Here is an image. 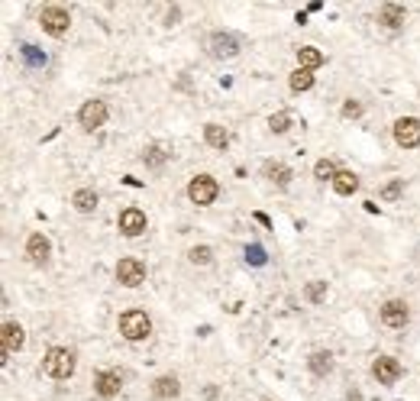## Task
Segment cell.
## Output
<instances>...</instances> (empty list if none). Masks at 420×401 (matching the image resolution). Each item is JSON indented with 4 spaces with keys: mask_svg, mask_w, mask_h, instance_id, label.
Returning <instances> with one entry per match:
<instances>
[{
    "mask_svg": "<svg viewBox=\"0 0 420 401\" xmlns=\"http://www.w3.org/2000/svg\"><path fill=\"white\" fill-rule=\"evenodd\" d=\"M42 372L49 376V379H72L74 372V353L65 347H52L42 359Z\"/></svg>",
    "mask_w": 420,
    "mask_h": 401,
    "instance_id": "obj_1",
    "label": "cell"
},
{
    "mask_svg": "<svg viewBox=\"0 0 420 401\" xmlns=\"http://www.w3.org/2000/svg\"><path fill=\"white\" fill-rule=\"evenodd\" d=\"M120 333H123L126 340H146L149 333H152V320H149L146 311H126V314H120Z\"/></svg>",
    "mask_w": 420,
    "mask_h": 401,
    "instance_id": "obj_2",
    "label": "cell"
},
{
    "mask_svg": "<svg viewBox=\"0 0 420 401\" xmlns=\"http://www.w3.org/2000/svg\"><path fill=\"white\" fill-rule=\"evenodd\" d=\"M217 194H220V185H217V178H210V175H198V178H191L188 198L194 200L198 207H207V204H213V200H217Z\"/></svg>",
    "mask_w": 420,
    "mask_h": 401,
    "instance_id": "obj_3",
    "label": "cell"
},
{
    "mask_svg": "<svg viewBox=\"0 0 420 401\" xmlns=\"http://www.w3.org/2000/svg\"><path fill=\"white\" fill-rule=\"evenodd\" d=\"M39 23H42V30L49 32V36H65V32H68L72 17H68V10H65V7H42Z\"/></svg>",
    "mask_w": 420,
    "mask_h": 401,
    "instance_id": "obj_4",
    "label": "cell"
},
{
    "mask_svg": "<svg viewBox=\"0 0 420 401\" xmlns=\"http://www.w3.org/2000/svg\"><path fill=\"white\" fill-rule=\"evenodd\" d=\"M395 143L401 149H417L420 146V120L417 116H401L395 123Z\"/></svg>",
    "mask_w": 420,
    "mask_h": 401,
    "instance_id": "obj_5",
    "label": "cell"
},
{
    "mask_svg": "<svg viewBox=\"0 0 420 401\" xmlns=\"http://www.w3.org/2000/svg\"><path fill=\"white\" fill-rule=\"evenodd\" d=\"M116 282L126 288H139L146 282V265L139 259H120L116 263Z\"/></svg>",
    "mask_w": 420,
    "mask_h": 401,
    "instance_id": "obj_6",
    "label": "cell"
},
{
    "mask_svg": "<svg viewBox=\"0 0 420 401\" xmlns=\"http://www.w3.org/2000/svg\"><path fill=\"white\" fill-rule=\"evenodd\" d=\"M78 120H81V127L87 133H94L107 123V104L104 101H84V107L78 110Z\"/></svg>",
    "mask_w": 420,
    "mask_h": 401,
    "instance_id": "obj_7",
    "label": "cell"
},
{
    "mask_svg": "<svg viewBox=\"0 0 420 401\" xmlns=\"http://www.w3.org/2000/svg\"><path fill=\"white\" fill-rule=\"evenodd\" d=\"M372 376H375L381 385H391V382L401 379V362L395 356H378L372 362Z\"/></svg>",
    "mask_w": 420,
    "mask_h": 401,
    "instance_id": "obj_8",
    "label": "cell"
},
{
    "mask_svg": "<svg viewBox=\"0 0 420 401\" xmlns=\"http://www.w3.org/2000/svg\"><path fill=\"white\" fill-rule=\"evenodd\" d=\"M94 389L101 398H116L120 395V389H123V376L114 369H104V372H97V379H94Z\"/></svg>",
    "mask_w": 420,
    "mask_h": 401,
    "instance_id": "obj_9",
    "label": "cell"
},
{
    "mask_svg": "<svg viewBox=\"0 0 420 401\" xmlns=\"http://www.w3.org/2000/svg\"><path fill=\"white\" fill-rule=\"evenodd\" d=\"M210 52L217 55V59H233V55L240 52V39L233 32H213L210 36Z\"/></svg>",
    "mask_w": 420,
    "mask_h": 401,
    "instance_id": "obj_10",
    "label": "cell"
},
{
    "mask_svg": "<svg viewBox=\"0 0 420 401\" xmlns=\"http://www.w3.org/2000/svg\"><path fill=\"white\" fill-rule=\"evenodd\" d=\"M120 233L123 236H139V233H146V214L139 211V207H126L120 214Z\"/></svg>",
    "mask_w": 420,
    "mask_h": 401,
    "instance_id": "obj_11",
    "label": "cell"
},
{
    "mask_svg": "<svg viewBox=\"0 0 420 401\" xmlns=\"http://www.w3.org/2000/svg\"><path fill=\"white\" fill-rule=\"evenodd\" d=\"M408 317H410V311L404 301H385V305H381V324H385V327H404Z\"/></svg>",
    "mask_w": 420,
    "mask_h": 401,
    "instance_id": "obj_12",
    "label": "cell"
},
{
    "mask_svg": "<svg viewBox=\"0 0 420 401\" xmlns=\"http://www.w3.org/2000/svg\"><path fill=\"white\" fill-rule=\"evenodd\" d=\"M0 343H3V353H17V349H23L26 337H23V327H20V324L7 320V324H3V330H0Z\"/></svg>",
    "mask_w": 420,
    "mask_h": 401,
    "instance_id": "obj_13",
    "label": "cell"
},
{
    "mask_svg": "<svg viewBox=\"0 0 420 401\" xmlns=\"http://www.w3.org/2000/svg\"><path fill=\"white\" fill-rule=\"evenodd\" d=\"M404 17H408V13H404L401 3H385V7L378 10V23H381L385 30H401V26H404Z\"/></svg>",
    "mask_w": 420,
    "mask_h": 401,
    "instance_id": "obj_14",
    "label": "cell"
},
{
    "mask_svg": "<svg viewBox=\"0 0 420 401\" xmlns=\"http://www.w3.org/2000/svg\"><path fill=\"white\" fill-rule=\"evenodd\" d=\"M49 249H52V246H49V240H45L42 233H32L30 240H26V256H30L32 263H45V259H49Z\"/></svg>",
    "mask_w": 420,
    "mask_h": 401,
    "instance_id": "obj_15",
    "label": "cell"
},
{
    "mask_svg": "<svg viewBox=\"0 0 420 401\" xmlns=\"http://www.w3.org/2000/svg\"><path fill=\"white\" fill-rule=\"evenodd\" d=\"M178 391H181V385L175 376H162V379L152 382V395L156 398H178Z\"/></svg>",
    "mask_w": 420,
    "mask_h": 401,
    "instance_id": "obj_16",
    "label": "cell"
},
{
    "mask_svg": "<svg viewBox=\"0 0 420 401\" xmlns=\"http://www.w3.org/2000/svg\"><path fill=\"white\" fill-rule=\"evenodd\" d=\"M297 62H301V68L314 72V68H320V65H324V52H320V49H314V45H301V49H297Z\"/></svg>",
    "mask_w": 420,
    "mask_h": 401,
    "instance_id": "obj_17",
    "label": "cell"
},
{
    "mask_svg": "<svg viewBox=\"0 0 420 401\" xmlns=\"http://www.w3.org/2000/svg\"><path fill=\"white\" fill-rule=\"evenodd\" d=\"M74 211H81V214H94L97 211V194L91 188H81V191H74Z\"/></svg>",
    "mask_w": 420,
    "mask_h": 401,
    "instance_id": "obj_18",
    "label": "cell"
},
{
    "mask_svg": "<svg viewBox=\"0 0 420 401\" xmlns=\"http://www.w3.org/2000/svg\"><path fill=\"white\" fill-rule=\"evenodd\" d=\"M356 188H359V175H353V172H339V175L333 178V191L336 194H343V198H349Z\"/></svg>",
    "mask_w": 420,
    "mask_h": 401,
    "instance_id": "obj_19",
    "label": "cell"
},
{
    "mask_svg": "<svg viewBox=\"0 0 420 401\" xmlns=\"http://www.w3.org/2000/svg\"><path fill=\"white\" fill-rule=\"evenodd\" d=\"M204 139H207L213 149H227V143H230V133L223 127H217V123H207L204 127Z\"/></svg>",
    "mask_w": 420,
    "mask_h": 401,
    "instance_id": "obj_20",
    "label": "cell"
},
{
    "mask_svg": "<svg viewBox=\"0 0 420 401\" xmlns=\"http://www.w3.org/2000/svg\"><path fill=\"white\" fill-rule=\"evenodd\" d=\"M307 366H311V372H314V376H326V372L333 369V356L320 349V353H314V356L307 359Z\"/></svg>",
    "mask_w": 420,
    "mask_h": 401,
    "instance_id": "obj_21",
    "label": "cell"
},
{
    "mask_svg": "<svg viewBox=\"0 0 420 401\" xmlns=\"http://www.w3.org/2000/svg\"><path fill=\"white\" fill-rule=\"evenodd\" d=\"M291 91H311L314 88V72H307V68H297V72H291Z\"/></svg>",
    "mask_w": 420,
    "mask_h": 401,
    "instance_id": "obj_22",
    "label": "cell"
},
{
    "mask_svg": "<svg viewBox=\"0 0 420 401\" xmlns=\"http://www.w3.org/2000/svg\"><path fill=\"white\" fill-rule=\"evenodd\" d=\"M165 158H168V149L165 146H149L146 152H143V162H146V165H152V169H162V165H165Z\"/></svg>",
    "mask_w": 420,
    "mask_h": 401,
    "instance_id": "obj_23",
    "label": "cell"
},
{
    "mask_svg": "<svg viewBox=\"0 0 420 401\" xmlns=\"http://www.w3.org/2000/svg\"><path fill=\"white\" fill-rule=\"evenodd\" d=\"M265 175H269L275 185H282V188L291 181V169H288V165H282V162H272V165L265 169Z\"/></svg>",
    "mask_w": 420,
    "mask_h": 401,
    "instance_id": "obj_24",
    "label": "cell"
},
{
    "mask_svg": "<svg viewBox=\"0 0 420 401\" xmlns=\"http://www.w3.org/2000/svg\"><path fill=\"white\" fill-rule=\"evenodd\" d=\"M288 127H291V114H288V110L269 116V130H272V133H288Z\"/></svg>",
    "mask_w": 420,
    "mask_h": 401,
    "instance_id": "obj_25",
    "label": "cell"
},
{
    "mask_svg": "<svg viewBox=\"0 0 420 401\" xmlns=\"http://www.w3.org/2000/svg\"><path fill=\"white\" fill-rule=\"evenodd\" d=\"M314 175H317L320 181H333L336 175H339V172H336V165L330 162V158H320V162L314 165Z\"/></svg>",
    "mask_w": 420,
    "mask_h": 401,
    "instance_id": "obj_26",
    "label": "cell"
},
{
    "mask_svg": "<svg viewBox=\"0 0 420 401\" xmlns=\"http://www.w3.org/2000/svg\"><path fill=\"white\" fill-rule=\"evenodd\" d=\"M188 259L194 265H207L210 259H213V249H210V246H194V249L188 253Z\"/></svg>",
    "mask_w": 420,
    "mask_h": 401,
    "instance_id": "obj_27",
    "label": "cell"
},
{
    "mask_svg": "<svg viewBox=\"0 0 420 401\" xmlns=\"http://www.w3.org/2000/svg\"><path fill=\"white\" fill-rule=\"evenodd\" d=\"M401 194H404V178H395V181H388V185L381 188V198L385 200H398Z\"/></svg>",
    "mask_w": 420,
    "mask_h": 401,
    "instance_id": "obj_28",
    "label": "cell"
},
{
    "mask_svg": "<svg viewBox=\"0 0 420 401\" xmlns=\"http://www.w3.org/2000/svg\"><path fill=\"white\" fill-rule=\"evenodd\" d=\"M304 295H307V301H324V295H326V282H311V285L304 288Z\"/></svg>",
    "mask_w": 420,
    "mask_h": 401,
    "instance_id": "obj_29",
    "label": "cell"
},
{
    "mask_svg": "<svg viewBox=\"0 0 420 401\" xmlns=\"http://www.w3.org/2000/svg\"><path fill=\"white\" fill-rule=\"evenodd\" d=\"M343 114H346V116H359V114H362V104H359V101H346Z\"/></svg>",
    "mask_w": 420,
    "mask_h": 401,
    "instance_id": "obj_30",
    "label": "cell"
},
{
    "mask_svg": "<svg viewBox=\"0 0 420 401\" xmlns=\"http://www.w3.org/2000/svg\"><path fill=\"white\" fill-rule=\"evenodd\" d=\"M246 256H252V263H265V256L259 246H252V249H246Z\"/></svg>",
    "mask_w": 420,
    "mask_h": 401,
    "instance_id": "obj_31",
    "label": "cell"
}]
</instances>
